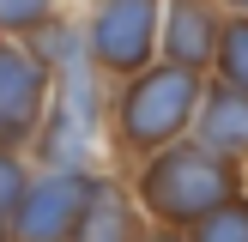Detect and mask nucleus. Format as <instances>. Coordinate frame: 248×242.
Here are the masks:
<instances>
[{
    "mask_svg": "<svg viewBox=\"0 0 248 242\" xmlns=\"http://www.w3.org/2000/svg\"><path fill=\"white\" fill-rule=\"evenodd\" d=\"M242 188H248V164L218 157L194 133L133 164V200H140V212L157 230H194L206 212H218Z\"/></svg>",
    "mask_w": 248,
    "mask_h": 242,
    "instance_id": "obj_1",
    "label": "nucleus"
},
{
    "mask_svg": "<svg viewBox=\"0 0 248 242\" xmlns=\"http://www.w3.org/2000/svg\"><path fill=\"white\" fill-rule=\"evenodd\" d=\"M206 79L212 73L176 67V60H152L145 73L121 79L109 91V145L140 164V157L188 139L194 115H200V97H206Z\"/></svg>",
    "mask_w": 248,
    "mask_h": 242,
    "instance_id": "obj_2",
    "label": "nucleus"
},
{
    "mask_svg": "<svg viewBox=\"0 0 248 242\" xmlns=\"http://www.w3.org/2000/svg\"><path fill=\"white\" fill-rule=\"evenodd\" d=\"M91 55H73L55 67V97H48L43 133H36V157L43 169H91L97 145H109V91Z\"/></svg>",
    "mask_w": 248,
    "mask_h": 242,
    "instance_id": "obj_3",
    "label": "nucleus"
},
{
    "mask_svg": "<svg viewBox=\"0 0 248 242\" xmlns=\"http://www.w3.org/2000/svg\"><path fill=\"white\" fill-rule=\"evenodd\" d=\"M85 55L115 85L145 73L152 60H164V0H91Z\"/></svg>",
    "mask_w": 248,
    "mask_h": 242,
    "instance_id": "obj_4",
    "label": "nucleus"
},
{
    "mask_svg": "<svg viewBox=\"0 0 248 242\" xmlns=\"http://www.w3.org/2000/svg\"><path fill=\"white\" fill-rule=\"evenodd\" d=\"M97 182L103 169H31V188L6 224V242H73Z\"/></svg>",
    "mask_w": 248,
    "mask_h": 242,
    "instance_id": "obj_5",
    "label": "nucleus"
},
{
    "mask_svg": "<svg viewBox=\"0 0 248 242\" xmlns=\"http://www.w3.org/2000/svg\"><path fill=\"white\" fill-rule=\"evenodd\" d=\"M55 97V67L24 36H0V145H36Z\"/></svg>",
    "mask_w": 248,
    "mask_h": 242,
    "instance_id": "obj_6",
    "label": "nucleus"
},
{
    "mask_svg": "<svg viewBox=\"0 0 248 242\" xmlns=\"http://www.w3.org/2000/svg\"><path fill=\"white\" fill-rule=\"evenodd\" d=\"M224 36V0H164V60L212 73Z\"/></svg>",
    "mask_w": 248,
    "mask_h": 242,
    "instance_id": "obj_7",
    "label": "nucleus"
},
{
    "mask_svg": "<svg viewBox=\"0 0 248 242\" xmlns=\"http://www.w3.org/2000/svg\"><path fill=\"white\" fill-rule=\"evenodd\" d=\"M145 230H152V218L133 200V182L103 176L91 206H85V218H79V230H73V242H145Z\"/></svg>",
    "mask_w": 248,
    "mask_h": 242,
    "instance_id": "obj_8",
    "label": "nucleus"
},
{
    "mask_svg": "<svg viewBox=\"0 0 248 242\" xmlns=\"http://www.w3.org/2000/svg\"><path fill=\"white\" fill-rule=\"evenodd\" d=\"M194 139L212 145L218 157L230 164H248V97L224 79H206V97H200V115H194Z\"/></svg>",
    "mask_w": 248,
    "mask_h": 242,
    "instance_id": "obj_9",
    "label": "nucleus"
},
{
    "mask_svg": "<svg viewBox=\"0 0 248 242\" xmlns=\"http://www.w3.org/2000/svg\"><path fill=\"white\" fill-rule=\"evenodd\" d=\"M212 79L236 85L248 97V18L242 12H224V36H218V60H212Z\"/></svg>",
    "mask_w": 248,
    "mask_h": 242,
    "instance_id": "obj_10",
    "label": "nucleus"
},
{
    "mask_svg": "<svg viewBox=\"0 0 248 242\" xmlns=\"http://www.w3.org/2000/svg\"><path fill=\"white\" fill-rule=\"evenodd\" d=\"M188 242H248V188L230 194L218 212H206L194 230H182Z\"/></svg>",
    "mask_w": 248,
    "mask_h": 242,
    "instance_id": "obj_11",
    "label": "nucleus"
},
{
    "mask_svg": "<svg viewBox=\"0 0 248 242\" xmlns=\"http://www.w3.org/2000/svg\"><path fill=\"white\" fill-rule=\"evenodd\" d=\"M24 188H31V164L18 157V145H0V242H6V224L18 212Z\"/></svg>",
    "mask_w": 248,
    "mask_h": 242,
    "instance_id": "obj_12",
    "label": "nucleus"
},
{
    "mask_svg": "<svg viewBox=\"0 0 248 242\" xmlns=\"http://www.w3.org/2000/svg\"><path fill=\"white\" fill-rule=\"evenodd\" d=\"M55 12H61V0H0V36H31Z\"/></svg>",
    "mask_w": 248,
    "mask_h": 242,
    "instance_id": "obj_13",
    "label": "nucleus"
},
{
    "mask_svg": "<svg viewBox=\"0 0 248 242\" xmlns=\"http://www.w3.org/2000/svg\"><path fill=\"white\" fill-rule=\"evenodd\" d=\"M145 242H188V236H182V230H157V224H152V230H145Z\"/></svg>",
    "mask_w": 248,
    "mask_h": 242,
    "instance_id": "obj_14",
    "label": "nucleus"
},
{
    "mask_svg": "<svg viewBox=\"0 0 248 242\" xmlns=\"http://www.w3.org/2000/svg\"><path fill=\"white\" fill-rule=\"evenodd\" d=\"M224 12H242V18H248V0H224Z\"/></svg>",
    "mask_w": 248,
    "mask_h": 242,
    "instance_id": "obj_15",
    "label": "nucleus"
}]
</instances>
